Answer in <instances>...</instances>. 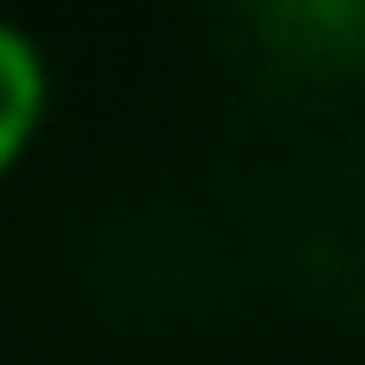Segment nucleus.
I'll use <instances>...</instances> for the list:
<instances>
[{"mask_svg": "<svg viewBox=\"0 0 365 365\" xmlns=\"http://www.w3.org/2000/svg\"><path fill=\"white\" fill-rule=\"evenodd\" d=\"M257 32L295 64H359L365 0H250Z\"/></svg>", "mask_w": 365, "mask_h": 365, "instance_id": "obj_1", "label": "nucleus"}, {"mask_svg": "<svg viewBox=\"0 0 365 365\" xmlns=\"http://www.w3.org/2000/svg\"><path fill=\"white\" fill-rule=\"evenodd\" d=\"M45 103H51V71H45V51L26 26L0 19V180L26 160V148L38 141V122H45Z\"/></svg>", "mask_w": 365, "mask_h": 365, "instance_id": "obj_2", "label": "nucleus"}]
</instances>
